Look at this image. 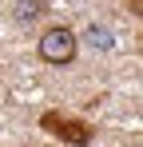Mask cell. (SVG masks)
I'll list each match as a JSON object with an SVG mask.
<instances>
[{
  "label": "cell",
  "mask_w": 143,
  "mask_h": 147,
  "mask_svg": "<svg viewBox=\"0 0 143 147\" xmlns=\"http://www.w3.org/2000/svg\"><path fill=\"white\" fill-rule=\"evenodd\" d=\"M40 127H44L48 135L64 139V143H92V127L80 123V119H68V115H60V111H44V115H40Z\"/></svg>",
  "instance_id": "2"
},
{
  "label": "cell",
  "mask_w": 143,
  "mask_h": 147,
  "mask_svg": "<svg viewBox=\"0 0 143 147\" xmlns=\"http://www.w3.org/2000/svg\"><path fill=\"white\" fill-rule=\"evenodd\" d=\"M80 52V36L72 32L68 24H56L40 36V60L44 64H56V68H68Z\"/></svg>",
  "instance_id": "1"
},
{
  "label": "cell",
  "mask_w": 143,
  "mask_h": 147,
  "mask_svg": "<svg viewBox=\"0 0 143 147\" xmlns=\"http://www.w3.org/2000/svg\"><path fill=\"white\" fill-rule=\"evenodd\" d=\"M40 16V0H16V20L20 24H32Z\"/></svg>",
  "instance_id": "4"
},
{
  "label": "cell",
  "mask_w": 143,
  "mask_h": 147,
  "mask_svg": "<svg viewBox=\"0 0 143 147\" xmlns=\"http://www.w3.org/2000/svg\"><path fill=\"white\" fill-rule=\"evenodd\" d=\"M84 36H88V44H95V48H103V52H111V48H115L111 32H107L103 24H88V32H84Z\"/></svg>",
  "instance_id": "3"
}]
</instances>
